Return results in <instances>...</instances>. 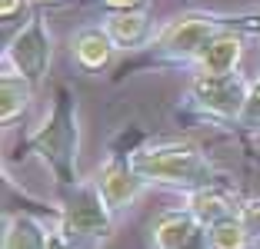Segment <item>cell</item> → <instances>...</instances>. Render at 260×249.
<instances>
[{
    "instance_id": "1",
    "label": "cell",
    "mask_w": 260,
    "mask_h": 249,
    "mask_svg": "<svg viewBox=\"0 0 260 249\" xmlns=\"http://www.w3.org/2000/svg\"><path fill=\"white\" fill-rule=\"evenodd\" d=\"M247 33V37H260V14H217V10H190V14L177 17L164 27L150 47H144L140 57L127 60L117 76H127L134 70L147 67H184L190 70L193 60L217 40L220 33Z\"/></svg>"
},
{
    "instance_id": "2",
    "label": "cell",
    "mask_w": 260,
    "mask_h": 249,
    "mask_svg": "<svg viewBox=\"0 0 260 249\" xmlns=\"http://www.w3.org/2000/svg\"><path fill=\"white\" fill-rule=\"evenodd\" d=\"M130 163L140 173L147 186H167L177 193H200V189L220 186L223 176L197 143L187 140H150V143L134 146Z\"/></svg>"
},
{
    "instance_id": "3",
    "label": "cell",
    "mask_w": 260,
    "mask_h": 249,
    "mask_svg": "<svg viewBox=\"0 0 260 249\" xmlns=\"http://www.w3.org/2000/svg\"><path fill=\"white\" fill-rule=\"evenodd\" d=\"M20 159L40 156L50 173L57 176L60 186H74L80 180L77 173V156H80V123H77V97L67 83L54 87V106L44 116L40 127H34L30 133L20 140L17 146Z\"/></svg>"
},
{
    "instance_id": "4",
    "label": "cell",
    "mask_w": 260,
    "mask_h": 249,
    "mask_svg": "<svg viewBox=\"0 0 260 249\" xmlns=\"http://www.w3.org/2000/svg\"><path fill=\"white\" fill-rule=\"evenodd\" d=\"M253 76L240 73H220V76H190V87L180 97L174 113L187 120H200L210 127H237L240 110L247 103Z\"/></svg>"
},
{
    "instance_id": "5",
    "label": "cell",
    "mask_w": 260,
    "mask_h": 249,
    "mask_svg": "<svg viewBox=\"0 0 260 249\" xmlns=\"http://www.w3.org/2000/svg\"><path fill=\"white\" fill-rule=\"evenodd\" d=\"M60 219L57 229L74 242L77 249H97L114 236L117 213L107 206L104 193L97 186V176L90 180H77L74 186H60Z\"/></svg>"
},
{
    "instance_id": "6",
    "label": "cell",
    "mask_w": 260,
    "mask_h": 249,
    "mask_svg": "<svg viewBox=\"0 0 260 249\" xmlns=\"http://www.w3.org/2000/svg\"><path fill=\"white\" fill-rule=\"evenodd\" d=\"M50 60H54V37H50V27H47L44 14L34 7L27 23L7 40L0 63L14 67L20 76H27L34 83V90H40L47 83V73H50Z\"/></svg>"
},
{
    "instance_id": "7",
    "label": "cell",
    "mask_w": 260,
    "mask_h": 249,
    "mask_svg": "<svg viewBox=\"0 0 260 249\" xmlns=\"http://www.w3.org/2000/svg\"><path fill=\"white\" fill-rule=\"evenodd\" d=\"M140 143H144V140L123 143V146L114 143L110 153H107V159H104V166L97 170V186H100L107 206L117 213V216L127 213L147 189V183L140 180V173L134 170V163H130V153H134V146H140Z\"/></svg>"
},
{
    "instance_id": "8",
    "label": "cell",
    "mask_w": 260,
    "mask_h": 249,
    "mask_svg": "<svg viewBox=\"0 0 260 249\" xmlns=\"http://www.w3.org/2000/svg\"><path fill=\"white\" fill-rule=\"evenodd\" d=\"M100 27L117 44V50H144L153 44V17L144 7L134 10H107L100 17Z\"/></svg>"
},
{
    "instance_id": "9",
    "label": "cell",
    "mask_w": 260,
    "mask_h": 249,
    "mask_svg": "<svg viewBox=\"0 0 260 249\" xmlns=\"http://www.w3.org/2000/svg\"><path fill=\"white\" fill-rule=\"evenodd\" d=\"M244 37L247 33H220L217 40H210L204 53H200L193 67L187 70L190 76H220V73H234L240 70V60H244Z\"/></svg>"
},
{
    "instance_id": "10",
    "label": "cell",
    "mask_w": 260,
    "mask_h": 249,
    "mask_svg": "<svg viewBox=\"0 0 260 249\" xmlns=\"http://www.w3.org/2000/svg\"><path fill=\"white\" fill-rule=\"evenodd\" d=\"M117 53V44L107 37L104 27H80L70 40V60L77 67L84 70V73H100V70H107L110 60H114Z\"/></svg>"
},
{
    "instance_id": "11",
    "label": "cell",
    "mask_w": 260,
    "mask_h": 249,
    "mask_svg": "<svg viewBox=\"0 0 260 249\" xmlns=\"http://www.w3.org/2000/svg\"><path fill=\"white\" fill-rule=\"evenodd\" d=\"M200 229V219L190 210H167L150 226V249H184Z\"/></svg>"
},
{
    "instance_id": "12",
    "label": "cell",
    "mask_w": 260,
    "mask_h": 249,
    "mask_svg": "<svg viewBox=\"0 0 260 249\" xmlns=\"http://www.w3.org/2000/svg\"><path fill=\"white\" fill-rule=\"evenodd\" d=\"M34 93L37 90L27 76H20L7 63H0V123H4V130H10V123H17L27 113Z\"/></svg>"
},
{
    "instance_id": "13",
    "label": "cell",
    "mask_w": 260,
    "mask_h": 249,
    "mask_svg": "<svg viewBox=\"0 0 260 249\" xmlns=\"http://www.w3.org/2000/svg\"><path fill=\"white\" fill-rule=\"evenodd\" d=\"M240 203H244V199H240L227 183L210 186V189H200V193H190V196H187V210L200 219V226H210V223H217V219H223V216H237Z\"/></svg>"
},
{
    "instance_id": "14",
    "label": "cell",
    "mask_w": 260,
    "mask_h": 249,
    "mask_svg": "<svg viewBox=\"0 0 260 249\" xmlns=\"http://www.w3.org/2000/svg\"><path fill=\"white\" fill-rule=\"evenodd\" d=\"M0 249H50V229L30 213H4Z\"/></svg>"
},
{
    "instance_id": "15",
    "label": "cell",
    "mask_w": 260,
    "mask_h": 249,
    "mask_svg": "<svg viewBox=\"0 0 260 249\" xmlns=\"http://www.w3.org/2000/svg\"><path fill=\"white\" fill-rule=\"evenodd\" d=\"M207 229V239H210V249H247L250 246V229L244 226V219L237 216H223L217 219V223H210Z\"/></svg>"
},
{
    "instance_id": "16",
    "label": "cell",
    "mask_w": 260,
    "mask_h": 249,
    "mask_svg": "<svg viewBox=\"0 0 260 249\" xmlns=\"http://www.w3.org/2000/svg\"><path fill=\"white\" fill-rule=\"evenodd\" d=\"M234 130L247 136H260V76L250 80V93H247V103L240 110V120Z\"/></svg>"
},
{
    "instance_id": "17",
    "label": "cell",
    "mask_w": 260,
    "mask_h": 249,
    "mask_svg": "<svg viewBox=\"0 0 260 249\" xmlns=\"http://www.w3.org/2000/svg\"><path fill=\"white\" fill-rule=\"evenodd\" d=\"M240 219H244V226L250 229L253 239H260V196H250L240 203Z\"/></svg>"
},
{
    "instance_id": "18",
    "label": "cell",
    "mask_w": 260,
    "mask_h": 249,
    "mask_svg": "<svg viewBox=\"0 0 260 249\" xmlns=\"http://www.w3.org/2000/svg\"><path fill=\"white\" fill-rule=\"evenodd\" d=\"M27 7H30V0H0V17L7 23V20H14V17H20Z\"/></svg>"
},
{
    "instance_id": "19",
    "label": "cell",
    "mask_w": 260,
    "mask_h": 249,
    "mask_svg": "<svg viewBox=\"0 0 260 249\" xmlns=\"http://www.w3.org/2000/svg\"><path fill=\"white\" fill-rule=\"evenodd\" d=\"M107 10H134V7H144L147 0H100Z\"/></svg>"
},
{
    "instance_id": "20",
    "label": "cell",
    "mask_w": 260,
    "mask_h": 249,
    "mask_svg": "<svg viewBox=\"0 0 260 249\" xmlns=\"http://www.w3.org/2000/svg\"><path fill=\"white\" fill-rule=\"evenodd\" d=\"M57 4H67V0H30V7L44 10V7H57Z\"/></svg>"
}]
</instances>
